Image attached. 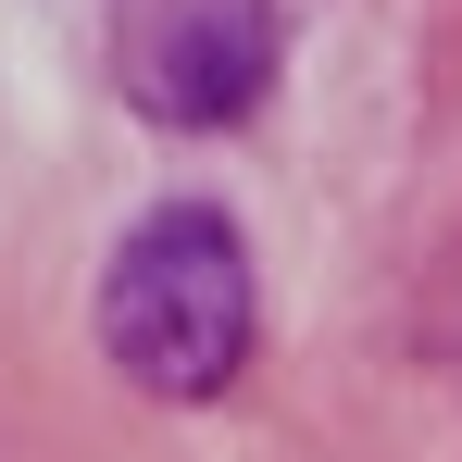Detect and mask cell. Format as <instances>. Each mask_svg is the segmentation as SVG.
Masks as SVG:
<instances>
[{"label":"cell","mask_w":462,"mask_h":462,"mask_svg":"<svg viewBox=\"0 0 462 462\" xmlns=\"http://www.w3.org/2000/svg\"><path fill=\"white\" fill-rule=\"evenodd\" d=\"M113 76L151 125H237L275 76V0H113Z\"/></svg>","instance_id":"2"},{"label":"cell","mask_w":462,"mask_h":462,"mask_svg":"<svg viewBox=\"0 0 462 462\" xmlns=\"http://www.w3.org/2000/svg\"><path fill=\"white\" fill-rule=\"evenodd\" d=\"M250 337H263V300H250V237L213 213V200H162L125 226L113 275H100V350L138 400H226L250 375Z\"/></svg>","instance_id":"1"}]
</instances>
